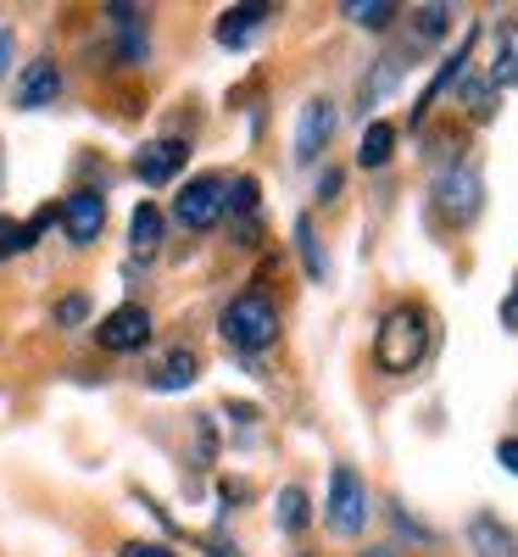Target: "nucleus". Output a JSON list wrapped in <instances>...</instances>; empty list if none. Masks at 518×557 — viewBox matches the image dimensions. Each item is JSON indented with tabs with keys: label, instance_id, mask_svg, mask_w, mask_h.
<instances>
[{
	"label": "nucleus",
	"instance_id": "1",
	"mask_svg": "<svg viewBox=\"0 0 518 557\" xmlns=\"http://www.w3.org/2000/svg\"><path fill=\"white\" fill-rule=\"evenodd\" d=\"M430 357V312L423 307H396L380 318V335H373V362L385 374H412V368Z\"/></svg>",
	"mask_w": 518,
	"mask_h": 557
},
{
	"label": "nucleus",
	"instance_id": "2",
	"mask_svg": "<svg viewBox=\"0 0 518 557\" xmlns=\"http://www.w3.org/2000/svg\"><path fill=\"white\" fill-rule=\"evenodd\" d=\"M223 341L234 346V351H268V346H279V307L268 301V296H257V290H246V296H234L229 307H223Z\"/></svg>",
	"mask_w": 518,
	"mask_h": 557
},
{
	"label": "nucleus",
	"instance_id": "3",
	"mask_svg": "<svg viewBox=\"0 0 518 557\" xmlns=\"http://www.w3.org/2000/svg\"><path fill=\"white\" fill-rule=\"evenodd\" d=\"M323 524L335 535H357L368 524V485L351 462H335V474H329V502H323Z\"/></svg>",
	"mask_w": 518,
	"mask_h": 557
},
{
	"label": "nucleus",
	"instance_id": "4",
	"mask_svg": "<svg viewBox=\"0 0 518 557\" xmlns=\"http://www.w3.org/2000/svg\"><path fill=\"white\" fill-rule=\"evenodd\" d=\"M480 201H485V184H480V173L468 168V162H457V168H446L435 178V207H441L446 223H474L480 218Z\"/></svg>",
	"mask_w": 518,
	"mask_h": 557
},
{
	"label": "nucleus",
	"instance_id": "5",
	"mask_svg": "<svg viewBox=\"0 0 518 557\" xmlns=\"http://www.w3.org/2000/svg\"><path fill=\"white\" fill-rule=\"evenodd\" d=\"M223 196H229V178L201 173V178H190V184L173 196V218H178L184 228H212V223L223 218Z\"/></svg>",
	"mask_w": 518,
	"mask_h": 557
},
{
	"label": "nucleus",
	"instance_id": "6",
	"mask_svg": "<svg viewBox=\"0 0 518 557\" xmlns=\"http://www.w3.org/2000/svg\"><path fill=\"white\" fill-rule=\"evenodd\" d=\"M57 218H62L73 246H89V240H101V228H107V196L101 190H73L57 207Z\"/></svg>",
	"mask_w": 518,
	"mask_h": 557
},
{
	"label": "nucleus",
	"instance_id": "7",
	"mask_svg": "<svg viewBox=\"0 0 518 557\" xmlns=\"http://www.w3.org/2000/svg\"><path fill=\"white\" fill-rule=\"evenodd\" d=\"M146 341H151V312L146 307H118L96 330V346L101 351H139Z\"/></svg>",
	"mask_w": 518,
	"mask_h": 557
},
{
	"label": "nucleus",
	"instance_id": "8",
	"mask_svg": "<svg viewBox=\"0 0 518 557\" xmlns=\"http://www.w3.org/2000/svg\"><path fill=\"white\" fill-rule=\"evenodd\" d=\"M329 139H335V101L318 96L301 107V123H296V162H318Z\"/></svg>",
	"mask_w": 518,
	"mask_h": 557
},
{
	"label": "nucleus",
	"instance_id": "9",
	"mask_svg": "<svg viewBox=\"0 0 518 557\" xmlns=\"http://www.w3.org/2000/svg\"><path fill=\"white\" fill-rule=\"evenodd\" d=\"M57 96H62V73H57V62H51V57L28 62L23 78H17V107H23V112H39V107H51Z\"/></svg>",
	"mask_w": 518,
	"mask_h": 557
},
{
	"label": "nucleus",
	"instance_id": "10",
	"mask_svg": "<svg viewBox=\"0 0 518 557\" xmlns=\"http://www.w3.org/2000/svg\"><path fill=\"white\" fill-rule=\"evenodd\" d=\"M184 139H151V146H139V157H134V173L146 178V184H173V173L184 168Z\"/></svg>",
	"mask_w": 518,
	"mask_h": 557
},
{
	"label": "nucleus",
	"instance_id": "11",
	"mask_svg": "<svg viewBox=\"0 0 518 557\" xmlns=\"http://www.w3.org/2000/svg\"><path fill=\"white\" fill-rule=\"evenodd\" d=\"M223 218H240V246H257V178H229Z\"/></svg>",
	"mask_w": 518,
	"mask_h": 557
},
{
	"label": "nucleus",
	"instance_id": "12",
	"mask_svg": "<svg viewBox=\"0 0 518 557\" xmlns=\"http://www.w3.org/2000/svg\"><path fill=\"white\" fill-rule=\"evenodd\" d=\"M196 374H201V357H196L190 346H178V351H168V357L157 362L151 391H190V385H196Z\"/></svg>",
	"mask_w": 518,
	"mask_h": 557
},
{
	"label": "nucleus",
	"instance_id": "13",
	"mask_svg": "<svg viewBox=\"0 0 518 557\" xmlns=\"http://www.w3.org/2000/svg\"><path fill=\"white\" fill-rule=\"evenodd\" d=\"M273 17V7H229L218 17V45H229V51H240V45Z\"/></svg>",
	"mask_w": 518,
	"mask_h": 557
},
{
	"label": "nucleus",
	"instance_id": "14",
	"mask_svg": "<svg viewBox=\"0 0 518 557\" xmlns=\"http://www.w3.org/2000/svg\"><path fill=\"white\" fill-rule=\"evenodd\" d=\"M468 57H474V34H468V39L457 45V51L446 57V67L435 73V84H430V89H423V101L412 107V117H423V112H430V107H435V96H441V89H452V84L462 78V67H468Z\"/></svg>",
	"mask_w": 518,
	"mask_h": 557
},
{
	"label": "nucleus",
	"instance_id": "15",
	"mask_svg": "<svg viewBox=\"0 0 518 557\" xmlns=\"http://www.w3.org/2000/svg\"><path fill=\"white\" fill-rule=\"evenodd\" d=\"M391 157H396V123H385V117L368 123L362 128V146H357V162L362 168H385Z\"/></svg>",
	"mask_w": 518,
	"mask_h": 557
},
{
	"label": "nucleus",
	"instance_id": "16",
	"mask_svg": "<svg viewBox=\"0 0 518 557\" xmlns=\"http://www.w3.org/2000/svg\"><path fill=\"white\" fill-rule=\"evenodd\" d=\"M518 84V23L496 28V62H491V89Z\"/></svg>",
	"mask_w": 518,
	"mask_h": 557
},
{
	"label": "nucleus",
	"instance_id": "17",
	"mask_svg": "<svg viewBox=\"0 0 518 557\" xmlns=\"http://www.w3.org/2000/svg\"><path fill=\"white\" fill-rule=\"evenodd\" d=\"M128 246H134V257H157V246H162V212H157L151 201H146V207H134Z\"/></svg>",
	"mask_w": 518,
	"mask_h": 557
},
{
	"label": "nucleus",
	"instance_id": "18",
	"mask_svg": "<svg viewBox=\"0 0 518 557\" xmlns=\"http://www.w3.org/2000/svg\"><path fill=\"white\" fill-rule=\"evenodd\" d=\"M279 530H285V535H301L307 530V519H312V502H307V491L301 485H285V491H279Z\"/></svg>",
	"mask_w": 518,
	"mask_h": 557
},
{
	"label": "nucleus",
	"instance_id": "19",
	"mask_svg": "<svg viewBox=\"0 0 518 557\" xmlns=\"http://www.w3.org/2000/svg\"><path fill=\"white\" fill-rule=\"evenodd\" d=\"M468 541L480 546V557H513V546H518V541H513V530H502L491 513L468 524Z\"/></svg>",
	"mask_w": 518,
	"mask_h": 557
},
{
	"label": "nucleus",
	"instance_id": "20",
	"mask_svg": "<svg viewBox=\"0 0 518 557\" xmlns=\"http://www.w3.org/2000/svg\"><path fill=\"white\" fill-rule=\"evenodd\" d=\"M341 17H346V23H357V28H391L402 12L391 7V0H346Z\"/></svg>",
	"mask_w": 518,
	"mask_h": 557
},
{
	"label": "nucleus",
	"instance_id": "21",
	"mask_svg": "<svg viewBox=\"0 0 518 557\" xmlns=\"http://www.w3.org/2000/svg\"><path fill=\"white\" fill-rule=\"evenodd\" d=\"M296 246H301V257H307L312 278H323V273H329V262H323V251H318V235H312V223H307V218L296 223Z\"/></svg>",
	"mask_w": 518,
	"mask_h": 557
},
{
	"label": "nucleus",
	"instance_id": "22",
	"mask_svg": "<svg viewBox=\"0 0 518 557\" xmlns=\"http://www.w3.org/2000/svg\"><path fill=\"white\" fill-rule=\"evenodd\" d=\"M28 246H34V240H28V228L12 223V218H0V262L17 257V251H28Z\"/></svg>",
	"mask_w": 518,
	"mask_h": 557
},
{
	"label": "nucleus",
	"instance_id": "23",
	"mask_svg": "<svg viewBox=\"0 0 518 557\" xmlns=\"http://www.w3.org/2000/svg\"><path fill=\"white\" fill-rule=\"evenodd\" d=\"M412 17H418V34H423V39H435V34L452 28V7H418Z\"/></svg>",
	"mask_w": 518,
	"mask_h": 557
},
{
	"label": "nucleus",
	"instance_id": "24",
	"mask_svg": "<svg viewBox=\"0 0 518 557\" xmlns=\"http://www.w3.org/2000/svg\"><path fill=\"white\" fill-rule=\"evenodd\" d=\"M396 78H402V62H396V57H385V62H380V73H373V84H362V101H380Z\"/></svg>",
	"mask_w": 518,
	"mask_h": 557
},
{
	"label": "nucleus",
	"instance_id": "25",
	"mask_svg": "<svg viewBox=\"0 0 518 557\" xmlns=\"http://www.w3.org/2000/svg\"><path fill=\"white\" fill-rule=\"evenodd\" d=\"M462 101H468V112H474V117H491V112H496V89H491V84H468Z\"/></svg>",
	"mask_w": 518,
	"mask_h": 557
},
{
	"label": "nucleus",
	"instance_id": "26",
	"mask_svg": "<svg viewBox=\"0 0 518 557\" xmlns=\"http://www.w3.org/2000/svg\"><path fill=\"white\" fill-rule=\"evenodd\" d=\"M89 318V296H67L62 307H57V323L62 330H73V323H84Z\"/></svg>",
	"mask_w": 518,
	"mask_h": 557
},
{
	"label": "nucleus",
	"instance_id": "27",
	"mask_svg": "<svg viewBox=\"0 0 518 557\" xmlns=\"http://www.w3.org/2000/svg\"><path fill=\"white\" fill-rule=\"evenodd\" d=\"M123 557H178V552L173 546H157V541H128Z\"/></svg>",
	"mask_w": 518,
	"mask_h": 557
},
{
	"label": "nucleus",
	"instance_id": "28",
	"mask_svg": "<svg viewBox=\"0 0 518 557\" xmlns=\"http://www.w3.org/2000/svg\"><path fill=\"white\" fill-rule=\"evenodd\" d=\"M496 462H502L507 474H518V435H507V441L496 446Z\"/></svg>",
	"mask_w": 518,
	"mask_h": 557
},
{
	"label": "nucleus",
	"instance_id": "29",
	"mask_svg": "<svg viewBox=\"0 0 518 557\" xmlns=\"http://www.w3.org/2000/svg\"><path fill=\"white\" fill-rule=\"evenodd\" d=\"M502 323H507V330H518V278H513V290L502 301Z\"/></svg>",
	"mask_w": 518,
	"mask_h": 557
},
{
	"label": "nucleus",
	"instance_id": "30",
	"mask_svg": "<svg viewBox=\"0 0 518 557\" xmlns=\"http://www.w3.org/2000/svg\"><path fill=\"white\" fill-rule=\"evenodd\" d=\"M318 196L335 201V196H341V173H323V178H318Z\"/></svg>",
	"mask_w": 518,
	"mask_h": 557
},
{
	"label": "nucleus",
	"instance_id": "31",
	"mask_svg": "<svg viewBox=\"0 0 518 557\" xmlns=\"http://www.w3.org/2000/svg\"><path fill=\"white\" fill-rule=\"evenodd\" d=\"M7 62H12V34H0V78H7Z\"/></svg>",
	"mask_w": 518,
	"mask_h": 557
},
{
	"label": "nucleus",
	"instance_id": "32",
	"mask_svg": "<svg viewBox=\"0 0 518 557\" xmlns=\"http://www.w3.org/2000/svg\"><path fill=\"white\" fill-rule=\"evenodd\" d=\"M207 557H240V552H234L229 541H212V552H207Z\"/></svg>",
	"mask_w": 518,
	"mask_h": 557
}]
</instances>
